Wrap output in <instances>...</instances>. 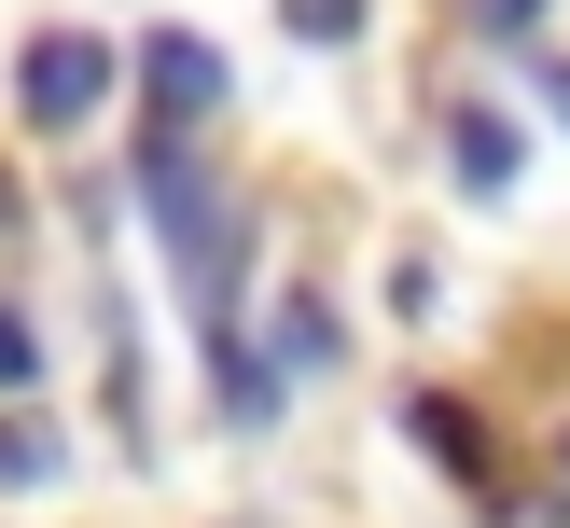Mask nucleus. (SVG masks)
<instances>
[{"label": "nucleus", "mask_w": 570, "mask_h": 528, "mask_svg": "<svg viewBox=\"0 0 570 528\" xmlns=\"http://www.w3.org/2000/svg\"><path fill=\"white\" fill-rule=\"evenodd\" d=\"M111 70H126V56H111L98 28H42V42L14 56V111H28V126H42V139H70L83 111L111 98Z\"/></svg>", "instance_id": "f257e3e1"}, {"label": "nucleus", "mask_w": 570, "mask_h": 528, "mask_svg": "<svg viewBox=\"0 0 570 528\" xmlns=\"http://www.w3.org/2000/svg\"><path fill=\"white\" fill-rule=\"evenodd\" d=\"M139 98H154V126H209L223 111V42H195V28H154V42H139Z\"/></svg>", "instance_id": "f03ea898"}, {"label": "nucleus", "mask_w": 570, "mask_h": 528, "mask_svg": "<svg viewBox=\"0 0 570 528\" xmlns=\"http://www.w3.org/2000/svg\"><path fill=\"white\" fill-rule=\"evenodd\" d=\"M445 153H460V195H515V167H529V139L501 126V111H460V139H445Z\"/></svg>", "instance_id": "7ed1b4c3"}, {"label": "nucleus", "mask_w": 570, "mask_h": 528, "mask_svg": "<svg viewBox=\"0 0 570 528\" xmlns=\"http://www.w3.org/2000/svg\"><path fill=\"white\" fill-rule=\"evenodd\" d=\"M417 445H432L445 472H488V417H473L460 389H417Z\"/></svg>", "instance_id": "20e7f679"}, {"label": "nucleus", "mask_w": 570, "mask_h": 528, "mask_svg": "<svg viewBox=\"0 0 570 528\" xmlns=\"http://www.w3.org/2000/svg\"><path fill=\"white\" fill-rule=\"evenodd\" d=\"M362 14H376V0H278V28H293V42H362Z\"/></svg>", "instance_id": "39448f33"}, {"label": "nucleus", "mask_w": 570, "mask_h": 528, "mask_svg": "<svg viewBox=\"0 0 570 528\" xmlns=\"http://www.w3.org/2000/svg\"><path fill=\"white\" fill-rule=\"evenodd\" d=\"M265 333H278V361H293V376H321V361H334V320H321V306H306V292H293V306H278V320H265Z\"/></svg>", "instance_id": "423d86ee"}, {"label": "nucleus", "mask_w": 570, "mask_h": 528, "mask_svg": "<svg viewBox=\"0 0 570 528\" xmlns=\"http://www.w3.org/2000/svg\"><path fill=\"white\" fill-rule=\"evenodd\" d=\"M0 487H56V445L28 431V417H0Z\"/></svg>", "instance_id": "0eeeda50"}, {"label": "nucleus", "mask_w": 570, "mask_h": 528, "mask_svg": "<svg viewBox=\"0 0 570 528\" xmlns=\"http://www.w3.org/2000/svg\"><path fill=\"white\" fill-rule=\"evenodd\" d=\"M28 376H42V333H28L14 306H0V389H28Z\"/></svg>", "instance_id": "6e6552de"}, {"label": "nucleus", "mask_w": 570, "mask_h": 528, "mask_svg": "<svg viewBox=\"0 0 570 528\" xmlns=\"http://www.w3.org/2000/svg\"><path fill=\"white\" fill-rule=\"evenodd\" d=\"M473 28H543V0H473Z\"/></svg>", "instance_id": "1a4fd4ad"}]
</instances>
